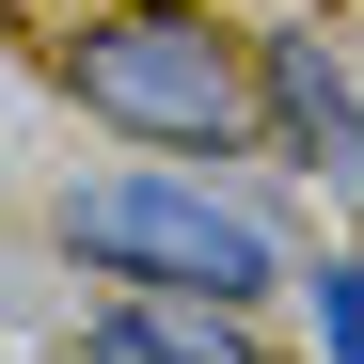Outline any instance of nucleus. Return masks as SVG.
Instances as JSON below:
<instances>
[{
  "mask_svg": "<svg viewBox=\"0 0 364 364\" xmlns=\"http://www.w3.org/2000/svg\"><path fill=\"white\" fill-rule=\"evenodd\" d=\"M64 254L80 269H127V285H174V301H269L285 285V222L254 191H206V174H80L64 191Z\"/></svg>",
  "mask_w": 364,
  "mask_h": 364,
  "instance_id": "obj_1",
  "label": "nucleus"
},
{
  "mask_svg": "<svg viewBox=\"0 0 364 364\" xmlns=\"http://www.w3.org/2000/svg\"><path fill=\"white\" fill-rule=\"evenodd\" d=\"M64 95L95 111V127L159 143V159H222L237 127H254V64H237L206 16H174V0H143V16H80V32H64Z\"/></svg>",
  "mask_w": 364,
  "mask_h": 364,
  "instance_id": "obj_2",
  "label": "nucleus"
},
{
  "mask_svg": "<svg viewBox=\"0 0 364 364\" xmlns=\"http://www.w3.org/2000/svg\"><path fill=\"white\" fill-rule=\"evenodd\" d=\"M254 111L285 127V159H317L333 191H364V95H348V64L317 32H285V48H254Z\"/></svg>",
  "mask_w": 364,
  "mask_h": 364,
  "instance_id": "obj_3",
  "label": "nucleus"
},
{
  "mask_svg": "<svg viewBox=\"0 0 364 364\" xmlns=\"http://www.w3.org/2000/svg\"><path fill=\"white\" fill-rule=\"evenodd\" d=\"M80 364H269V348L237 333V301H174V285H143L127 317L80 333Z\"/></svg>",
  "mask_w": 364,
  "mask_h": 364,
  "instance_id": "obj_4",
  "label": "nucleus"
},
{
  "mask_svg": "<svg viewBox=\"0 0 364 364\" xmlns=\"http://www.w3.org/2000/svg\"><path fill=\"white\" fill-rule=\"evenodd\" d=\"M317 348H333V364H364V254H333V269H317Z\"/></svg>",
  "mask_w": 364,
  "mask_h": 364,
  "instance_id": "obj_5",
  "label": "nucleus"
}]
</instances>
